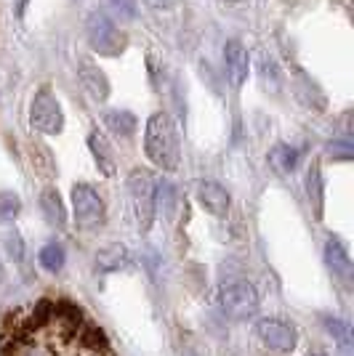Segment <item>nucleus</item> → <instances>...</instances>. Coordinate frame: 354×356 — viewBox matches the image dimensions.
<instances>
[{
	"mask_svg": "<svg viewBox=\"0 0 354 356\" xmlns=\"http://www.w3.org/2000/svg\"><path fill=\"white\" fill-rule=\"evenodd\" d=\"M325 261H328V268L339 277L341 282H352V258H349V250H346V245L341 242L339 237H330L328 239V245H325Z\"/></svg>",
	"mask_w": 354,
	"mask_h": 356,
	"instance_id": "obj_10",
	"label": "nucleus"
},
{
	"mask_svg": "<svg viewBox=\"0 0 354 356\" xmlns=\"http://www.w3.org/2000/svg\"><path fill=\"white\" fill-rule=\"evenodd\" d=\"M226 3H237V0H226Z\"/></svg>",
	"mask_w": 354,
	"mask_h": 356,
	"instance_id": "obj_28",
	"label": "nucleus"
},
{
	"mask_svg": "<svg viewBox=\"0 0 354 356\" xmlns=\"http://www.w3.org/2000/svg\"><path fill=\"white\" fill-rule=\"evenodd\" d=\"M298 160H301V154L291 144H277L269 152V163L275 165V170H280V173H293L298 168Z\"/></svg>",
	"mask_w": 354,
	"mask_h": 356,
	"instance_id": "obj_15",
	"label": "nucleus"
},
{
	"mask_svg": "<svg viewBox=\"0 0 354 356\" xmlns=\"http://www.w3.org/2000/svg\"><path fill=\"white\" fill-rule=\"evenodd\" d=\"M197 202H200V208L206 210V213L216 216V218H224L229 213L232 197H229V192L224 189L222 184H216V181H200L197 184Z\"/></svg>",
	"mask_w": 354,
	"mask_h": 356,
	"instance_id": "obj_9",
	"label": "nucleus"
},
{
	"mask_svg": "<svg viewBox=\"0 0 354 356\" xmlns=\"http://www.w3.org/2000/svg\"><path fill=\"white\" fill-rule=\"evenodd\" d=\"M325 330L330 332V338L339 343L341 356H352V327L344 319H325Z\"/></svg>",
	"mask_w": 354,
	"mask_h": 356,
	"instance_id": "obj_18",
	"label": "nucleus"
},
{
	"mask_svg": "<svg viewBox=\"0 0 354 356\" xmlns=\"http://www.w3.org/2000/svg\"><path fill=\"white\" fill-rule=\"evenodd\" d=\"M77 77H80L83 88L91 93V99L107 102V96H109V80H107V74H104L96 64L80 61V64H77Z\"/></svg>",
	"mask_w": 354,
	"mask_h": 356,
	"instance_id": "obj_11",
	"label": "nucleus"
},
{
	"mask_svg": "<svg viewBox=\"0 0 354 356\" xmlns=\"http://www.w3.org/2000/svg\"><path fill=\"white\" fill-rule=\"evenodd\" d=\"M224 70H226V77H229L232 88H243L245 86L248 72H251V56H248V51L243 48L240 40H229L226 48H224Z\"/></svg>",
	"mask_w": 354,
	"mask_h": 356,
	"instance_id": "obj_8",
	"label": "nucleus"
},
{
	"mask_svg": "<svg viewBox=\"0 0 354 356\" xmlns=\"http://www.w3.org/2000/svg\"><path fill=\"white\" fill-rule=\"evenodd\" d=\"M128 266V252L125 248H120V245H109V248H104L99 255H96V268L99 271H120V268Z\"/></svg>",
	"mask_w": 354,
	"mask_h": 356,
	"instance_id": "obj_16",
	"label": "nucleus"
},
{
	"mask_svg": "<svg viewBox=\"0 0 354 356\" xmlns=\"http://www.w3.org/2000/svg\"><path fill=\"white\" fill-rule=\"evenodd\" d=\"M107 6L118 19H133L136 14V0H107Z\"/></svg>",
	"mask_w": 354,
	"mask_h": 356,
	"instance_id": "obj_22",
	"label": "nucleus"
},
{
	"mask_svg": "<svg viewBox=\"0 0 354 356\" xmlns=\"http://www.w3.org/2000/svg\"><path fill=\"white\" fill-rule=\"evenodd\" d=\"M22 210V200L16 192H0V223L14 221Z\"/></svg>",
	"mask_w": 354,
	"mask_h": 356,
	"instance_id": "obj_21",
	"label": "nucleus"
},
{
	"mask_svg": "<svg viewBox=\"0 0 354 356\" xmlns=\"http://www.w3.org/2000/svg\"><path fill=\"white\" fill-rule=\"evenodd\" d=\"M104 125L120 138H131L139 128V120L128 109H109V112H104Z\"/></svg>",
	"mask_w": 354,
	"mask_h": 356,
	"instance_id": "obj_14",
	"label": "nucleus"
},
{
	"mask_svg": "<svg viewBox=\"0 0 354 356\" xmlns=\"http://www.w3.org/2000/svg\"><path fill=\"white\" fill-rule=\"evenodd\" d=\"M72 210L75 223L83 232H96L107 221V208H104L102 194L91 184H75L72 186Z\"/></svg>",
	"mask_w": 354,
	"mask_h": 356,
	"instance_id": "obj_3",
	"label": "nucleus"
},
{
	"mask_svg": "<svg viewBox=\"0 0 354 356\" xmlns=\"http://www.w3.org/2000/svg\"><path fill=\"white\" fill-rule=\"evenodd\" d=\"M152 8H157V11H171V8H176L181 0H147Z\"/></svg>",
	"mask_w": 354,
	"mask_h": 356,
	"instance_id": "obj_24",
	"label": "nucleus"
},
{
	"mask_svg": "<svg viewBox=\"0 0 354 356\" xmlns=\"http://www.w3.org/2000/svg\"><path fill=\"white\" fill-rule=\"evenodd\" d=\"M40 210H43L45 221L51 223V226H56V229L67 226V210H64V202H61L56 189L48 186V189L40 192Z\"/></svg>",
	"mask_w": 354,
	"mask_h": 356,
	"instance_id": "obj_13",
	"label": "nucleus"
},
{
	"mask_svg": "<svg viewBox=\"0 0 354 356\" xmlns=\"http://www.w3.org/2000/svg\"><path fill=\"white\" fill-rule=\"evenodd\" d=\"M38 261H40V266L45 271H51V274H59L64 264H67V252L61 248L59 242H48L43 250L38 252Z\"/></svg>",
	"mask_w": 354,
	"mask_h": 356,
	"instance_id": "obj_17",
	"label": "nucleus"
},
{
	"mask_svg": "<svg viewBox=\"0 0 354 356\" xmlns=\"http://www.w3.org/2000/svg\"><path fill=\"white\" fill-rule=\"evenodd\" d=\"M86 35H88L91 48L102 56H120L125 51V35L104 11H91L86 22Z\"/></svg>",
	"mask_w": 354,
	"mask_h": 356,
	"instance_id": "obj_2",
	"label": "nucleus"
},
{
	"mask_svg": "<svg viewBox=\"0 0 354 356\" xmlns=\"http://www.w3.org/2000/svg\"><path fill=\"white\" fill-rule=\"evenodd\" d=\"M27 6H30V0H14V11L19 19L27 14Z\"/></svg>",
	"mask_w": 354,
	"mask_h": 356,
	"instance_id": "obj_25",
	"label": "nucleus"
},
{
	"mask_svg": "<svg viewBox=\"0 0 354 356\" xmlns=\"http://www.w3.org/2000/svg\"><path fill=\"white\" fill-rule=\"evenodd\" d=\"M307 194H309V202L314 205V213L323 216V173H320V165L314 163L307 170Z\"/></svg>",
	"mask_w": 354,
	"mask_h": 356,
	"instance_id": "obj_19",
	"label": "nucleus"
},
{
	"mask_svg": "<svg viewBox=\"0 0 354 356\" xmlns=\"http://www.w3.org/2000/svg\"><path fill=\"white\" fill-rule=\"evenodd\" d=\"M328 152L336 157V160H352V144L344 138V141H333L330 147H328Z\"/></svg>",
	"mask_w": 354,
	"mask_h": 356,
	"instance_id": "obj_23",
	"label": "nucleus"
},
{
	"mask_svg": "<svg viewBox=\"0 0 354 356\" xmlns=\"http://www.w3.org/2000/svg\"><path fill=\"white\" fill-rule=\"evenodd\" d=\"M88 149H91V154H93V160H96V165H99V170H102L104 176H115V152H112V147H109V141L104 138V134L91 131Z\"/></svg>",
	"mask_w": 354,
	"mask_h": 356,
	"instance_id": "obj_12",
	"label": "nucleus"
},
{
	"mask_svg": "<svg viewBox=\"0 0 354 356\" xmlns=\"http://www.w3.org/2000/svg\"><path fill=\"white\" fill-rule=\"evenodd\" d=\"M259 77H261V83H264L266 90H272V93L280 90V70H277L275 59H266L264 54H261V59H259Z\"/></svg>",
	"mask_w": 354,
	"mask_h": 356,
	"instance_id": "obj_20",
	"label": "nucleus"
},
{
	"mask_svg": "<svg viewBox=\"0 0 354 356\" xmlns=\"http://www.w3.org/2000/svg\"><path fill=\"white\" fill-rule=\"evenodd\" d=\"M30 125L38 134L56 136L64 128V112L51 88H40L30 102Z\"/></svg>",
	"mask_w": 354,
	"mask_h": 356,
	"instance_id": "obj_4",
	"label": "nucleus"
},
{
	"mask_svg": "<svg viewBox=\"0 0 354 356\" xmlns=\"http://www.w3.org/2000/svg\"><path fill=\"white\" fill-rule=\"evenodd\" d=\"M309 356H328V354H323V351H314V354H309Z\"/></svg>",
	"mask_w": 354,
	"mask_h": 356,
	"instance_id": "obj_26",
	"label": "nucleus"
},
{
	"mask_svg": "<svg viewBox=\"0 0 354 356\" xmlns=\"http://www.w3.org/2000/svg\"><path fill=\"white\" fill-rule=\"evenodd\" d=\"M222 309L226 316H232L237 322L251 319L259 312V293L251 282L245 280H232L222 284Z\"/></svg>",
	"mask_w": 354,
	"mask_h": 356,
	"instance_id": "obj_5",
	"label": "nucleus"
},
{
	"mask_svg": "<svg viewBox=\"0 0 354 356\" xmlns=\"http://www.w3.org/2000/svg\"><path fill=\"white\" fill-rule=\"evenodd\" d=\"M256 335H259V341L264 343L266 348H272L275 354H291L295 348V343H298V332H295V327L291 322H282V319H275V316H269V319H259V325H256Z\"/></svg>",
	"mask_w": 354,
	"mask_h": 356,
	"instance_id": "obj_7",
	"label": "nucleus"
},
{
	"mask_svg": "<svg viewBox=\"0 0 354 356\" xmlns=\"http://www.w3.org/2000/svg\"><path fill=\"white\" fill-rule=\"evenodd\" d=\"M0 282H3V261H0Z\"/></svg>",
	"mask_w": 354,
	"mask_h": 356,
	"instance_id": "obj_27",
	"label": "nucleus"
},
{
	"mask_svg": "<svg viewBox=\"0 0 354 356\" xmlns=\"http://www.w3.org/2000/svg\"><path fill=\"white\" fill-rule=\"evenodd\" d=\"M155 176L149 170L136 168L128 178V189L133 197V210H136V218H139V229L149 232V226L155 221Z\"/></svg>",
	"mask_w": 354,
	"mask_h": 356,
	"instance_id": "obj_6",
	"label": "nucleus"
},
{
	"mask_svg": "<svg viewBox=\"0 0 354 356\" xmlns=\"http://www.w3.org/2000/svg\"><path fill=\"white\" fill-rule=\"evenodd\" d=\"M144 152H147L149 163L165 170V173H174L178 168V163H181V141H178V128L171 115L155 112L147 120Z\"/></svg>",
	"mask_w": 354,
	"mask_h": 356,
	"instance_id": "obj_1",
	"label": "nucleus"
}]
</instances>
